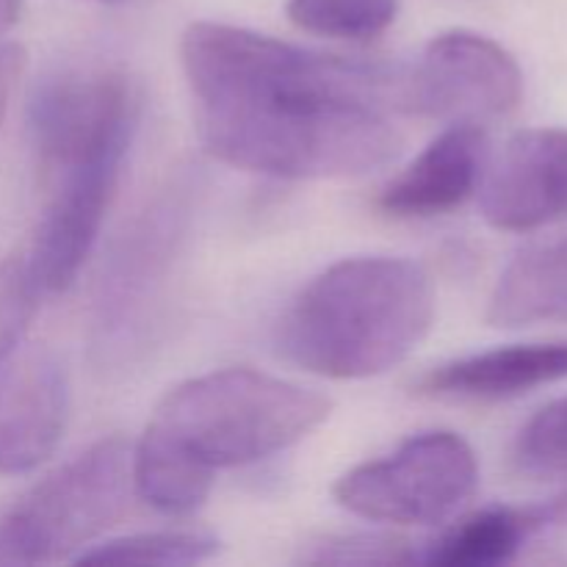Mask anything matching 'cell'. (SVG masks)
Returning <instances> with one entry per match:
<instances>
[{
	"mask_svg": "<svg viewBox=\"0 0 567 567\" xmlns=\"http://www.w3.org/2000/svg\"><path fill=\"white\" fill-rule=\"evenodd\" d=\"M181 64L205 153L280 181L360 177L404 150V72L227 22L183 31Z\"/></svg>",
	"mask_w": 567,
	"mask_h": 567,
	"instance_id": "cell-1",
	"label": "cell"
},
{
	"mask_svg": "<svg viewBox=\"0 0 567 567\" xmlns=\"http://www.w3.org/2000/svg\"><path fill=\"white\" fill-rule=\"evenodd\" d=\"M435 282L410 258L363 255L327 266L282 310L280 358L327 380L396 369L435 324Z\"/></svg>",
	"mask_w": 567,
	"mask_h": 567,
	"instance_id": "cell-2",
	"label": "cell"
},
{
	"mask_svg": "<svg viewBox=\"0 0 567 567\" xmlns=\"http://www.w3.org/2000/svg\"><path fill=\"white\" fill-rule=\"evenodd\" d=\"M332 399L255 369H219L172 388L144 435L214 474L269 460L319 430Z\"/></svg>",
	"mask_w": 567,
	"mask_h": 567,
	"instance_id": "cell-3",
	"label": "cell"
},
{
	"mask_svg": "<svg viewBox=\"0 0 567 567\" xmlns=\"http://www.w3.org/2000/svg\"><path fill=\"white\" fill-rule=\"evenodd\" d=\"M133 498V443H97L44 476L0 518V565L75 563L125 518Z\"/></svg>",
	"mask_w": 567,
	"mask_h": 567,
	"instance_id": "cell-4",
	"label": "cell"
},
{
	"mask_svg": "<svg viewBox=\"0 0 567 567\" xmlns=\"http://www.w3.org/2000/svg\"><path fill=\"white\" fill-rule=\"evenodd\" d=\"M194 192L192 177L169 183L105 260L92 319V349L103 365L131 358L155 327L177 252L186 241Z\"/></svg>",
	"mask_w": 567,
	"mask_h": 567,
	"instance_id": "cell-5",
	"label": "cell"
},
{
	"mask_svg": "<svg viewBox=\"0 0 567 567\" xmlns=\"http://www.w3.org/2000/svg\"><path fill=\"white\" fill-rule=\"evenodd\" d=\"M476 485L480 460L471 443L452 430H432L347 471L332 485V498L374 524L441 526L465 507Z\"/></svg>",
	"mask_w": 567,
	"mask_h": 567,
	"instance_id": "cell-6",
	"label": "cell"
},
{
	"mask_svg": "<svg viewBox=\"0 0 567 567\" xmlns=\"http://www.w3.org/2000/svg\"><path fill=\"white\" fill-rule=\"evenodd\" d=\"M138 116L136 83L114 66L44 78L28 105V127L44 177L97 155H127Z\"/></svg>",
	"mask_w": 567,
	"mask_h": 567,
	"instance_id": "cell-7",
	"label": "cell"
},
{
	"mask_svg": "<svg viewBox=\"0 0 567 567\" xmlns=\"http://www.w3.org/2000/svg\"><path fill=\"white\" fill-rule=\"evenodd\" d=\"M524 100V70L504 44L485 33L443 31L404 72V114L424 120L474 122L513 114Z\"/></svg>",
	"mask_w": 567,
	"mask_h": 567,
	"instance_id": "cell-8",
	"label": "cell"
},
{
	"mask_svg": "<svg viewBox=\"0 0 567 567\" xmlns=\"http://www.w3.org/2000/svg\"><path fill=\"white\" fill-rule=\"evenodd\" d=\"M125 158L100 155L44 177L50 197L25 258L39 293H64L75 286L114 203Z\"/></svg>",
	"mask_w": 567,
	"mask_h": 567,
	"instance_id": "cell-9",
	"label": "cell"
},
{
	"mask_svg": "<svg viewBox=\"0 0 567 567\" xmlns=\"http://www.w3.org/2000/svg\"><path fill=\"white\" fill-rule=\"evenodd\" d=\"M70 421V377L44 343H17L0 363V476L48 463Z\"/></svg>",
	"mask_w": 567,
	"mask_h": 567,
	"instance_id": "cell-10",
	"label": "cell"
},
{
	"mask_svg": "<svg viewBox=\"0 0 567 567\" xmlns=\"http://www.w3.org/2000/svg\"><path fill=\"white\" fill-rule=\"evenodd\" d=\"M480 210L502 233H532L567 219V127H529L487 158Z\"/></svg>",
	"mask_w": 567,
	"mask_h": 567,
	"instance_id": "cell-11",
	"label": "cell"
},
{
	"mask_svg": "<svg viewBox=\"0 0 567 567\" xmlns=\"http://www.w3.org/2000/svg\"><path fill=\"white\" fill-rule=\"evenodd\" d=\"M491 147L485 125L457 122L432 138L377 194V208L393 219H435L480 192Z\"/></svg>",
	"mask_w": 567,
	"mask_h": 567,
	"instance_id": "cell-12",
	"label": "cell"
},
{
	"mask_svg": "<svg viewBox=\"0 0 567 567\" xmlns=\"http://www.w3.org/2000/svg\"><path fill=\"white\" fill-rule=\"evenodd\" d=\"M567 380V341L513 343L435 365L415 393L452 402H504Z\"/></svg>",
	"mask_w": 567,
	"mask_h": 567,
	"instance_id": "cell-13",
	"label": "cell"
},
{
	"mask_svg": "<svg viewBox=\"0 0 567 567\" xmlns=\"http://www.w3.org/2000/svg\"><path fill=\"white\" fill-rule=\"evenodd\" d=\"M485 319L502 330L567 324V233L509 260L493 288Z\"/></svg>",
	"mask_w": 567,
	"mask_h": 567,
	"instance_id": "cell-14",
	"label": "cell"
},
{
	"mask_svg": "<svg viewBox=\"0 0 567 567\" xmlns=\"http://www.w3.org/2000/svg\"><path fill=\"white\" fill-rule=\"evenodd\" d=\"M540 532L532 507H487L454 520L419 551L432 567H496L518 557L529 537Z\"/></svg>",
	"mask_w": 567,
	"mask_h": 567,
	"instance_id": "cell-15",
	"label": "cell"
},
{
	"mask_svg": "<svg viewBox=\"0 0 567 567\" xmlns=\"http://www.w3.org/2000/svg\"><path fill=\"white\" fill-rule=\"evenodd\" d=\"M221 548L219 537L199 529H158L97 543L78 554L75 565H197Z\"/></svg>",
	"mask_w": 567,
	"mask_h": 567,
	"instance_id": "cell-16",
	"label": "cell"
},
{
	"mask_svg": "<svg viewBox=\"0 0 567 567\" xmlns=\"http://www.w3.org/2000/svg\"><path fill=\"white\" fill-rule=\"evenodd\" d=\"M399 0H288V20L302 31L343 42H371L393 25Z\"/></svg>",
	"mask_w": 567,
	"mask_h": 567,
	"instance_id": "cell-17",
	"label": "cell"
},
{
	"mask_svg": "<svg viewBox=\"0 0 567 567\" xmlns=\"http://www.w3.org/2000/svg\"><path fill=\"white\" fill-rule=\"evenodd\" d=\"M293 563L319 567H404L419 563V551L410 540L385 532H349L310 537L299 546Z\"/></svg>",
	"mask_w": 567,
	"mask_h": 567,
	"instance_id": "cell-18",
	"label": "cell"
},
{
	"mask_svg": "<svg viewBox=\"0 0 567 567\" xmlns=\"http://www.w3.org/2000/svg\"><path fill=\"white\" fill-rule=\"evenodd\" d=\"M513 465L529 480H567V396L548 402L520 426Z\"/></svg>",
	"mask_w": 567,
	"mask_h": 567,
	"instance_id": "cell-19",
	"label": "cell"
},
{
	"mask_svg": "<svg viewBox=\"0 0 567 567\" xmlns=\"http://www.w3.org/2000/svg\"><path fill=\"white\" fill-rule=\"evenodd\" d=\"M39 288L25 260H0V363L22 341L39 308Z\"/></svg>",
	"mask_w": 567,
	"mask_h": 567,
	"instance_id": "cell-20",
	"label": "cell"
},
{
	"mask_svg": "<svg viewBox=\"0 0 567 567\" xmlns=\"http://www.w3.org/2000/svg\"><path fill=\"white\" fill-rule=\"evenodd\" d=\"M28 53L22 44L17 42H0V122H3L6 111H9V100L14 94L17 83H20L22 72H25Z\"/></svg>",
	"mask_w": 567,
	"mask_h": 567,
	"instance_id": "cell-21",
	"label": "cell"
},
{
	"mask_svg": "<svg viewBox=\"0 0 567 567\" xmlns=\"http://www.w3.org/2000/svg\"><path fill=\"white\" fill-rule=\"evenodd\" d=\"M22 0H0V37L20 22Z\"/></svg>",
	"mask_w": 567,
	"mask_h": 567,
	"instance_id": "cell-22",
	"label": "cell"
},
{
	"mask_svg": "<svg viewBox=\"0 0 567 567\" xmlns=\"http://www.w3.org/2000/svg\"><path fill=\"white\" fill-rule=\"evenodd\" d=\"M97 3H120V0H97Z\"/></svg>",
	"mask_w": 567,
	"mask_h": 567,
	"instance_id": "cell-23",
	"label": "cell"
}]
</instances>
